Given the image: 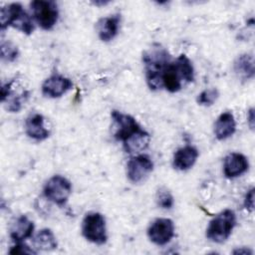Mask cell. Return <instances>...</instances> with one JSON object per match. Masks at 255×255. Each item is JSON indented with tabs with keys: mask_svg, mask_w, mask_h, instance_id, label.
I'll return each mask as SVG.
<instances>
[{
	"mask_svg": "<svg viewBox=\"0 0 255 255\" xmlns=\"http://www.w3.org/2000/svg\"><path fill=\"white\" fill-rule=\"evenodd\" d=\"M73 87V83L69 78L61 75H52L46 79L42 85V93L48 98H60Z\"/></svg>",
	"mask_w": 255,
	"mask_h": 255,
	"instance_id": "12",
	"label": "cell"
},
{
	"mask_svg": "<svg viewBox=\"0 0 255 255\" xmlns=\"http://www.w3.org/2000/svg\"><path fill=\"white\" fill-rule=\"evenodd\" d=\"M236 224V215L233 210L225 209L213 217L206 229V237L216 243H222L230 236Z\"/></svg>",
	"mask_w": 255,
	"mask_h": 255,
	"instance_id": "4",
	"label": "cell"
},
{
	"mask_svg": "<svg viewBox=\"0 0 255 255\" xmlns=\"http://www.w3.org/2000/svg\"><path fill=\"white\" fill-rule=\"evenodd\" d=\"M233 254H235V255H247V254H253V252H252V250H250L249 248H246V247H241V248H237V249H235L233 252H232Z\"/></svg>",
	"mask_w": 255,
	"mask_h": 255,
	"instance_id": "27",
	"label": "cell"
},
{
	"mask_svg": "<svg viewBox=\"0 0 255 255\" xmlns=\"http://www.w3.org/2000/svg\"><path fill=\"white\" fill-rule=\"evenodd\" d=\"M82 233L84 237L95 244H105L108 239L105 217L99 212L86 214L82 222Z\"/></svg>",
	"mask_w": 255,
	"mask_h": 255,
	"instance_id": "5",
	"label": "cell"
},
{
	"mask_svg": "<svg viewBox=\"0 0 255 255\" xmlns=\"http://www.w3.org/2000/svg\"><path fill=\"white\" fill-rule=\"evenodd\" d=\"M25 130L27 135L35 140H44L50 135V131L44 125V117L40 114H33L27 118Z\"/></svg>",
	"mask_w": 255,
	"mask_h": 255,
	"instance_id": "14",
	"label": "cell"
},
{
	"mask_svg": "<svg viewBox=\"0 0 255 255\" xmlns=\"http://www.w3.org/2000/svg\"><path fill=\"white\" fill-rule=\"evenodd\" d=\"M1 59L5 62H14L19 55V51L16 45L10 41H2L1 43Z\"/></svg>",
	"mask_w": 255,
	"mask_h": 255,
	"instance_id": "22",
	"label": "cell"
},
{
	"mask_svg": "<svg viewBox=\"0 0 255 255\" xmlns=\"http://www.w3.org/2000/svg\"><path fill=\"white\" fill-rule=\"evenodd\" d=\"M244 206L247 210L252 211L253 207H254V188H250L246 195H245V199H244Z\"/></svg>",
	"mask_w": 255,
	"mask_h": 255,
	"instance_id": "26",
	"label": "cell"
},
{
	"mask_svg": "<svg viewBox=\"0 0 255 255\" xmlns=\"http://www.w3.org/2000/svg\"><path fill=\"white\" fill-rule=\"evenodd\" d=\"M120 22L121 16L119 14L102 18L97 25L99 38L104 42H109L113 40L119 32Z\"/></svg>",
	"mask_w": 255,
	"mask_h": 255,
	"instance_id": "15",
	"label": "cell"
},
{
	"mask_svg": "<svg viewBox=\"0 0 255 255\" xmlns=\"http://www.w3.org/2000/svg\"><path fill=\"white\" fill-rule=\"evenodd\" d=\"M111 116L114 122L115 128L114 136L118 140L124 142L132 134L141 129L134 118L129 115H126L118 111H113Z\"/></svg>",
	"mask_w": 255,
	"mask_h": 255,
	"instance_id": "8",
	"label": "cell"
},
{
	"mask_svg": "<svg viewBox=\"0 0 255 255\" xmlns=\"http://www.w3.org/2000/svg\"><path fill=\"white\" fill-rule=\"evenodd\" d=\"M34 230V223L26 215L19 216L10 228V237L16 242H22L29 238Z\"/></svg>",
	"mask_w": 255,
	"mask_h": 255,
	"instance_id": "18",
	"label": "cell"
},
{
	"mask_svg": "<svg viewBox=\"0 0 255 255\" xmlns=\"http://www.w3.org/2000/svg\"><path fill=\"white\" fill-rule=\"evenodd\" d=\"M248 166L249 163L245 155L239 152H231L224 158L223 172L227 178H234L243 174Z\"/></svg>",
	"mask_w": 255,
	"mask_h": 255,
	"instance_id": "13",
	"label": "cell"
},
{
	"mask_svg": "<svg viewBox=\"0 0 255 255\" xmlns=\"http://www.w3.org/2000/svg\"><path fill=\"white\" fill-rule=\"evenodd\" d=\"M0 25L2 30L11 26L26 35L32 34L35 29L33 20L19 3H11L1 8Z\"/></svg>",
	"mask_w": 255,
	"mask_h": 255,
	"instance_id": "3",
	"label": "cell"
},
{
	"mask_svg": "<svg viewBox=\"0 0 255 255\" xmlns=\"http://www.w3.org/2000/svg\"><path fill=\"white\" fill-rule=\"evenodd\" d=\"M174 235V224L169 218L155 219L147 229L149 240L156 245L167 244Z\"/></svg>",
	"mask_w": 255,
	"mask_h": 255,
	"instance_id": "10",
	"label": "cell"
},
{
	"mask_svg": "<svg viewBox=\"0 0 255 255\" xmlns=\"http://www.w3.org/2000/svg\"><path fill=\"white\" fill-rule=\"evenodd\" d=\"M198 157V150L191 145H185L176 150L173 155V166L178 170H187L193 166Z\"/></svg>",
	"mask_w": 255,
	"mask_h": 255,
	"instance_id": "16",
	"label": "cell"
},
{
	"mask_svg": "<svg viewBox=\"0 0 255 255\" xmlns=\"http://www.w3.org/2000/svg\"><path fill=\"white\" fill-rule=\"evenodd\" d=\"M13 84L14 80H12L9 83H6L1 88V100L2 102H7L6 109L9 112L17 113L19 112L23 105L26 103V101L29 98V92L22 89L15 95V92L13 91Z\"/></svg>",
	"mask_w": 255,
	"mask_h": 255,
	"instance_id": "11",
	"label": "cell"
},
{
	"mask_svg": "<svg viewBox=\"0 0 255 255\" xmlns=\"http://www.w3.org/2000/svg\"><path fill=\"white\" fill-rule=\"evenodd\" d=\"M33 17L44 30H51L58 21L59 11L54 1L36 0L31 2Z\"/></svg>",
	"mask_w": 255,
	"mask_h": 255,
	"instance_id": "6",
	"label": "cell"
},
{
	"mask_svg": "<svg viewBox=\"0 0 255 255\" xmlns=\"http://www.w3.org/2000/svg\"><path fill=\"white\" fill-rule=\"evenodd\" d=\"M170 61L171 57L168 51L158 44L143 52L142 62L144 64L145 79L150 90L156 91L162 88L161 74Z\"/></svg>",
	"mask_w": 255,
	"mask_h": 255,
	"instance_id": "1",
	"label": "cell"
},
{
	"mask_svg": "<svg viewBox=\"0 0 255 255\" xmlns=\"http://www.w3.org/2000/svg\"><path fill=\"white\" fill-rule=\"evenodd\" d=\"M155 200L157 205L163 209H169L173 206V196L170 191L164 187L157 190Z\"/></svg>",
	"mask_w": 255,
	"mask_h": 255,
	"instance_id": "24",
	"label": "cell"
},
{
	"mask_svg": "<svg viewBox=\"0 0 255 255\" xmlns=\"http://www.w3.org/2000/svg\"><path fill=\"white\" fill-rule=\"evenodd\" d=\"M9 253L10 254H35L36 251H34L33 249H31L30 247H28L27 245L21 242H17V244L10 249Z\"/></svg>",
	"mask_w": 255,
	"mask_h": 255,
	"instance_id": "25",
	"label": "cell"
},
{
	"mask_svg": "<svg viewBox=\"0 0 255 255\" xmlns=\"http://www.w3.org/2000/svg\"><path fill=\"white\" fill-rule=\"evenodd\" d=\"M149 133L145 131L144 129H140L134 134H132L130 137H128L127 140L123 142L124 148L128 153L135 154L143 149H145L149 143Z\"/></svg>",
	"mask_w": 255,
	"mask_h": 255,
	"instance_id": "19",
	"label": "cell"
},
{
	"mask_svg": "<svg viewBox=\"0 0 255 255\" xmlns=\"http://www.w3.org/2000/svg\"><path fill=\"white\" fill-rule=\"evenodd\" d=\"M236 129V124L234 120V116L229 113L225 112L222 113L216 120L214 126V133L217 139L223 140L231 136Z\"/></svg>",
	"mask_w": 255,
	"mask_h": 255,
	"instance_id": "17",
	"label": "cell"
},
{
	"mask_svg": "<svg viewBox=\"0 0 255 255\" xmlns=\"http://www.w3.org/2000/svg\"><path fill=\"white\" fill-rule=\"evenodd\" d=\"M194 79V70L190 60L180 55L175 61H170L161 74V85L170 93L178 92L182 83H190Z\"/></svg>",
	"mask_w": 255,
	"mask_h": 255,
	"instance_id": "2",
	"label": "cell"
},
{
	"mask_svg": "<svg viewBox=\"0 0 255 255\" xmlns=\"http://www.w3.org/2000/svg\"><path fill=\"white\" fill-rule=\"evenodd\" d=\"M233 69L238 78L249 80L254 77V58L252 54H242L234 62Z\"/></svg>",
	"mask_w": 255,
	"mask_h": 255,
	"instance_id": "20",
	"label": "cell"
},
{
	"mask_svg": "<svg viewBox=\"0 0 255 255\" xmlns=\"http://www.w3.org/2000/svg\"><path fill=\"white\" fill-rule=\"evenodd\" d=\"M153 169V162L145 154L132 156L127 164V174L128 179L133 183L143 181Z\"/></svg>",
	"mask_w": 255,
	"mask_h": 255,
	"instance_id": "9",
	"label": "cell"
},
{
	"mask_svg": "<svg viewBox=\"0 0 255 255\" xmlns=\"http://www.w3.org/2000/svg\"><path fill=\"white\" fill-rule=\"evenodd\" d=\"M218 96H219V92L217 89L215 88L206 89L197 96L196 101L198 105H201V106H206V107L212 106L218 99Z\"/></svg>",
	"mask_w": 255,
	"mask_h": 255,
	"instance_id": "23",
	"label": "cell"
},
{
	"mask_svg": "<svg viewBox=\"0 0 255 255\" xmlns=\"http://www.w3.org/2000/svg\"><path fill=\"white\" fill-rule=\"evenodd\" d=\"M247 122H248V125L250 127L251 129L254 128V109L251 108L248 112V116H247Z\"/></svg>",
	"mask_w": 255,
	"mask_h": 255,
	"instance_id": "28",
	"label": "cell"
},
{
	"mask_svg": "<svg viewBox=\"0 0 255 255\" xmlns=\"http://www.w3.org/2000/svg\"><path fill=\"white\" fill-rule=\"evenodd\" d=\"M71 191V182L62 175L52 176L44 186L46 198L58 205H64L68 201Z\"/></svg>",
	"mask_w": 255,
	"mask_h": 255,
	"instance_id": "7",
	"label": "cell"
},
{
	"mask_svg": "<svg viewBox=\"0 0 255 255\" xmlns=\"http://www.w3.org/2000/svg\"><path fill=\"white\" fill-rule=\"evenodd\" d=\"M34 245L40 250L51 251L57 248V240L54 233L48 229H41L34 238Z\"/></svg>",
	"mask_w": 255,
	"mask_h": 255,
	"instance_id": "21",
	"label": "cell"
}]
</instances>
